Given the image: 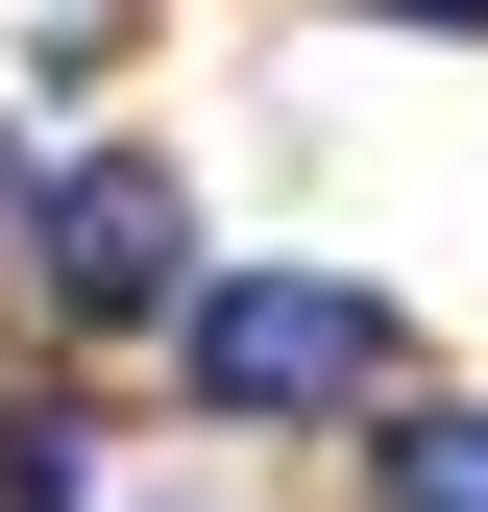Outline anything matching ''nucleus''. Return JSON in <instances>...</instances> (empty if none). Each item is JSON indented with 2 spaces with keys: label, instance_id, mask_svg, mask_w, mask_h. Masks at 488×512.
<instances>
[{
  "label": "nucleus",
  "instance_id": "f257e3e1",
  "mask_svg": "<svg viewBox=\"0 0 488 512\" xmlns=\"http://www.w3.org/2000/svg\"><path fill=\"white\" fill-rule=\"evenodd\" d=\"M171 317H196V391L220 415H293V391H366V366H391V317H366L342 269H220Z\"/></svg>",
  "mask_w": 488,
  "mask_h": 512
},
{
  "label": "nucleus",
  "instance_id": "20e7f679",
  "mask_svg": "<svg viewBox=\"0 0 488 512\" xmlns=\"http://www.w3.org/2000/svg\"><path fill=\"white\" fill-rule=\"evenodd\" d=\"M0 512H74V439L49 415H0Z\"/></svg>",
  "mask_w": 488,
  "mask_h": 512
},
{
  "label": "nucleus",
  "instance_id": "7ed1b4c3",
  "mask_svg": "<svg viewBox=\"0 0 488 512\" xmlns=\"http://www.w3.org/2000/svg\"><path fill=\"white\" fill-rule=\"evenodd\" d=\"M391 512H488V415H391Z\"/></svg>",
  "mask_w": 488,
  "mask_h": 512
},
{
  "label": "nucleus",
  "instance_id": "f03ea898",
  "mask_svg": "<svg viewBox=\"0 0 488 512\" xmlns=\"http://www.w3.org/2000/svg\"><path fill=\"white\" fill-rule=\"evenodd\" d=\"M25 244H49V293H74V317H171V293H196L171 171H122V147H98V171H49V220H25Z\"/></svg>",
  "mask_w": 488,
  "mask_h": 512
}]
</instances>
